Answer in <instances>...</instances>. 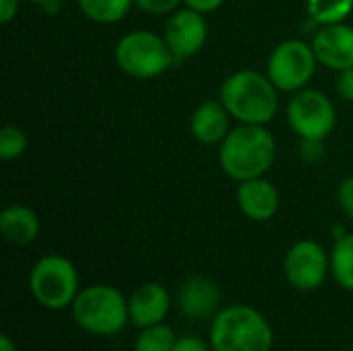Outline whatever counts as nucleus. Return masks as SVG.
Wrapping results in <instances>:
<instances>
[{
  "label": "nucleus",
  "instance_id": "f257e3e1",
  "mask_svg": "<svg viewBox=\"0 0 353 351\" xmlns=\"http://www.w3.org/2000/svg\"><path fill=\"white\" fill-rule=\"evenodd\" d=\"M219 99L240 124H269L279 110V89L259 70L232 72L219 91Z\"/></svg>",
  "mask_w": 353,
  "mask_h": 351
},
{
  "label": "nucleus",
  "instance_id": "f03ea898",
  "mask_svg": "<svg viewBox=\"0 0 353 351\" xmlns=\"http://www.w3.org/2000/svg\"><path fill=\"white\" fill-rule=\"evenodd\" d=\"M275 161V139L263 124H240L219 145V166L236 182L263 178Z\"/></svg>",
  "mask_w": 353,
  "mask_h": 351
},
{
  "label": "nucleus",
  "instance_id": "7ed1b4c3",
  "mask_svg": "<svg viewBox=\"0 0 353 351\" xmlns=\"http://www.w3.org/2000/svg\"><path fill=\"white\" fill-rule=\"evenodd\" d=\"M273 329L269 321L248 304L221 308L209 329V345L213 351H271Z\"/></svg>",
  "mask_w": 353,
  "mask_h": 351
},
{
  "label": "nucleus",
  "instance_id": "20e7f679",
  "mask_svg": "<svg viewBox=\"0 0 353 351\" xmlns=\"http://www.w3.org/2000/svg\"><path fill=\"white\" fill-rule=\"evenodd\" d=\"M70 312L83 331L99 337L116 335L130 323L128 298L118 288L105 283L83 288L77 294Z\"/></svg>",
  "mask_w": 353,
  "mask_h": 351
},
{
  "label": "nucleus",
  "instance_id": "39448f33",
  "mask_svg": "<svg viewBox=\"0 0 353 351\" xmlns=\"http://www.w3.org/2000/svg\"><path fill=\"white\" fill-rule=\"evenodd\" d=\"M116 64L132 79H155L163 74L176 60L163 35L147 29L124 33L114 50Z\"/></svg>",
  "mask_w": 353,
  "mask_h": 351
},
{
  "label": "nucleus",
  "instance_id": "423d86ee",
  "mask_svg": "<svg viewBox=\"0 0 353 351\" xmlns=\"http://www.w3.org/2000/svg\"><path fill=\"white\" fill-rule=\"evenodd\" d=\"M29 290L43 308L64 310L81 292L77 267L62 254H46L29 273Z\"/></svg>",
  "mask_w": 353,
  "mask_h": 351
},
{
  "label": "nucleus",
  "instance_id": "0eeeda50",
  "mask_svg": "<svg viewBox=\"0 0 353 351\" xmlns=\"http://www.w3.org/2000/svg\"><path fill=\"white\" fill-rule=\"evenodd\" d=\"M316 64L319 60L312 43L302 39H285L269 54L267 77L279 91L296 93L312 81Z\"/></svg>",
  "mask_w": 353,
  "mask_h": 351
},
{
  "label": "nucleus",
  "instance_id": "6e6552de",
  "mask_svg": "<svg viewBox=\"0 0 353 351\" xmlns=\"http://www.w3.org/2000/svg\"><path fill=\"white\" fill-rule=\"evenodd\" d=\"M288 122L300 139L325 141L337 122L333 101L316 89H300L288 103Z\"/></svg>",
  "mask_w": 353,
  "mask_h": 351
},
{
  "label": "nucleus",
  "instance_id": "1a4fd4ad",
  "mask_svg": "<svg viewBox=\"0 0 353 351\" xmlns=\"http://www.w3.org/2000/svg\"><path fill=\"white\" fill-rule=\"evenodd\" d=\"M283 271L292 288L300 292L319 290L331 271V257L314 240L296 242L283 261Z\"/></svg>",
  "mask_w": 353,
  "mask_h": 351
},
{
  "label": "nucleus",
  "instance_id": "9d476101",
  "mask_svg": "<svg viewBox=\"0 0 353 351\" xmlns=\"http://www.w3.org/2000/svg\"><path fill=\"white\" fill-rule=\"evenodd\" d=\"M207 35H209V25L205 21V14L188 6L172 12L163 27V39L176 60H186L196 56L207 43Z\"/></svg>",
  "mask_w": 353,
  "mask_h": 351
},
{
  "label": "nucleus",
  "instance_id": "9b49d317",
  "mask_svg": "<svg viewBox=\"0 0 353 351\" xmlns=\"http://www.w3.org/2000/svg\"><path fill=\"white\" fill-rule=\"evenodd\" d=\"M319 64L337 72L353 68V27L347 23L323 25L312 39Z\"/></svg>",
  "mask_w": 353,
  "mask_h": 351
},
{
  "label": "nucleus",
  "instance_id": "f8f14e48",
  "mask_svg": "<svg viewBox=\"0 0 353 351\" xmlns=\"http://www.w3.org/2000/svg\"><path fill=\"white\" fill-rule=\"evenodd\" d=\"M219 285L205 275L188 277L178 290V308L190 321H205L209 317H215L219 312Z\"/></svg>",
  "mask_w": 353,
  "mask_h": 351
},
{
  "label": "nucleus",
  "instance_id": "ddd939ff",
  "mask_svg": "<svg viewBox=\"0 0 353 351\" xmlns=\"http://www.w3.org/2000/svg\"><path fill=\"white\" fill-rule=\"evenodd\" d=\"M172 298L161 283H143L128 296V317L137 329L159 325L170 314Z\"/></svg>",
  "mask_w": 353,
  "mask_h": 351
},
{
  "label": "nucleus",
  "instance_id": "4468645a",
  "mask_svg": "<svg viewBox=\"0 0 353 351\" xmlns=\"http://www.w3.org/2000/svg\"><path fill=\"white\" fill-rule=\"evenodd\" d=\"M236 201L242 215L252 221H269L281 207L279 190L269 180H265V176L240 182Z\"/></svg>",
  "mask_w": 353,
  "mask_h": 351
},
{
  "label": "nucleus",
  "instance_id": "2eb2a0df",
  "mask_svg": "<svg viewBox=\"0 0 353 351\" xmlns=\"http://www.w3.org/2000/svg\"><path fill=\"white\" fill-rule=\"evenodd\" d=\"M230 112L225 106L215 99H205L196 106L190 118V134L201 145H221V141L232 130Z\"/></svg>",
  "mask_w": 353,
  "mask_h": 351
},
{
  "label": "nucleus",
  "instance_id": "dca6fc26",
  "mask_svg": "<svg viewBox=\"0 0 353 351\" xmlns=\"http://www.w3.org/2000/svg\"><path fill=\"white\" fill-rule=\"evenodd\" d=\"M0 234L8 244L25 248L39 236V217L27 205H8L0 213Z\"/></svg>",
  "mask_w": 353,
  "mask_h": 351
},
{
  "label": "nucleus",
  "instance_id": "f3484780",
  "mask_svg": "<svg viewBox=\"0 0 353 351\" xmlns=\"http://www.w3.org/2000/svg\"><path fill=\"white\" fill-rule=\"evenodd\" d=\"M77 4L89 21L99 25H114L128 14L134 0H77Z\"/></svg>",
  "mask_w": 353,
  "mask_h": 351
},
{
  "label": "nucleus",
  "instance_id": "a211bd4d",
  "mask_svg": "<svg viewBox=\"0 0 353 351\" xmlns=\"http://www.w3.org/2000/svg\"><path fill=\"white\" fill-rule=\"evenodd\" d=\"M331 273L343 290L353 292V234L335 240L331 252Z\"/></svg>",
  "mask_w": 353,
  "mask_h": 351
},
{
  "label": "nucleus",
  "instance_id": "6ab92c4d",
  "mask_svg": "<svg viewBox=\"0 0 353 351\" xmlns=\"http://www.w3.org/2000/svg\"><path fill=\"white\" fill-rule=\"evenodd\" d=\"M308 17L321 25L343 23L353 10V0H306Z\"/></svg>",
  "mask_w": 353,
  "mask_h": 351
},
{
  "label": "nucleus",
  "instance_id": "aec40b11",
  "mask_svg": "<svg viewBox=\"0 0 353 351\" xmlns=\"http://www.w3.org/2000/svg\"><path fill=\"white\" fill-rule=\"evenodd\" d=\"M178 337L172 327L159 323L147 329H141V335L134 341V351H172Z\"/></svg>",
  "mask_w": 353,
  "mask_h": 351
},
{
  "label": "nucleus",
  "instance_id": "412c9836",
  "mask_svg": "<svg viewBox=\"0 0 353 351\" xmlns=\"http://www.w3.org/2000/svg\"><path fill=\"white\" fill-rule=\"evenodd\" d=\"M29 139L27 132L14 124H6L0 130V159L2 161H12L19 159L27 151Z\"/></svg>",
  "mask_w": 353,
  "mask_h": 351
},
{
  "label": "nucleus",
  "instance_id": "4be33fe9",
  "mask_svg": "<svg viewBox=\"0 0 353 351\" xmlns=\"http://www.w3.org/2000/svg\"><path fill=\"white\" fill-rule=\"evenodd\" d=\"M180 2L184 0H134V6L149 14H170L178 8Z\"/></svg>",
  "mask_w": 353,
  "mask_h": 351
},
{
  "label": "nucleus",
  "instance_id": "5701e85b",
  "mask_svg": "<svg viewBox=\"0 0 353 351\" xmlns=\"http://www.w3.org/2000/svg\"><path fill=\"white\" fill-rule=\"evenodd\" d=\"M337 201H339L341 211H343L350 219H353V176L345 178V180L339 184Z\"/></svg>",
  "mask_w": 353,
  "mask_h": 351
},
{
  "label": "nucleus",
  "instance_id": "b1692460",
  "mask_svg": "<svg viewBox=\"0 0 353 351\" xmlns=\"http://www.w3.org/2000/svg\"><path fill=\"white\" fill-rule=\"evenodd\" d=\"M325 153L323 141L316 139H300V155L306 161H319Z\"/></svg>",
  "mask_w": 353,
  "mask_h": 351
},
{
  "label": "nucleus",
  "instance_id": "393cba45",
  "mask_svg": "<svg viewBox=\"0 0 353 351\" xmlns=\"http://www.w3.org/2000/svg\"><path fill=\"white\" fill-rule=\"evenodd\" d=\"M337 93L341 99L353 101V68H345L337 77Z\"/></svg>",
  "mask_w": 353,
  "mask_h": 351
},
{
  "label": "nucleus",
  "instance_id": "a878e982",
  "mask_svg": "<svg viewBox=\"0 0 353 351\" xmlns=\"http://www.w3.org/2000/svg\"><path fill=\"white\" fill-rule=\"evenodd\" d=\"M172 351H213L211 345H207L203 339L194 337V335H186V337H178L176 345Z\"/></svg>",
  "mask_w": 353,
  "mask_h": 351
},
{
  "label": "nucleus",
  "instance_id": "bb28decb",
  "mask_svg": "<svg viewBox=\"0 0 353 351\" xmlns=\"http://www.w3.org/2000/svg\"><path fill=\"white\" fill-rule=\"evenodd\" d=\"M223 2H225V0H184V4H186L188 8L199 10V12H203V14L217 10Z\"/></svg>",
  "mask_w": 353,
  "mask_h": 351
},
{
  "label": "nucleus",
  "instance_id": "cd10ccee",
  "mask_svg": "<svg viewBox=\"0 0 353 351\" xmlns=\"http://www.w3.org/2000/svg\"><path fill=\"white\" fill-rule=\"evenodd\" d=\"M19 12V0H0V23L8 25Z\"/></svg>",
  "mask_w": 353,
  "mask_h": 351
},
{
  "label": "nucleus",
  "instance_id": "c85d7f7f",
  "mask_svg": "<svg viewBox=\"0 0 353 351\" xmlns=\"http://www.w3.org/2000/svg\"><path fill=\"white\" fill-rule=\"evenodd\" d=\"M48 14H56L60 10V0H46L43 4H39Z\"/></svg>",
  "mask_w": 353,
  "mask_h": 351
},
{
  "label": "nucleus",
  "instance_id": "c756f323",
  "mask_svg": "<svg viewBox=\"0 0 353 351\" xmlns=\"http://www.w3.org/2000/svg\"><path fill=\"white\" fill-rule=\"evenodd\" d=\"M0 351H19V350H17L14 341H12L8 335H2V337H0Z\"/></svg>",
  "mask_w": 353,
  "mask_h": 351
},
{
  "label": "nucleus",
  "instance_id": "7c9ffc66",
  "mask_svg": "<svg viewBox=\"0 0 353 351\" xmlns=\"http://www.w3.org/2000/svg\"><path fill=\"white\" fill-rule=\"evenodd\" d=\"M27 2H35V4H43L46 0H27Z\"/></svg>",
  "mask_w": 353,
  "mask_h": 351
}]
</instances>
